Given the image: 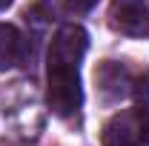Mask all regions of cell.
<instances>
[{"instance_id": "3957f363", "label": "cell", "mask_w": 149, "mask_h": 146, "mask_svg": "<svg viewBox=\"0 0 149 146\" xmlns=\"http://www.w3.org/2000/svg\"><path fill=\"white\" fill-rule=\"evenodd\" d=\"M149 123V109H123L103 129V146H138Z\"/></svg>"}, {"instance_id": "ba28073f", "label": "cell", "mask_w": 149, "mask_h": 146, "mask_svg": "<svg viewBox=\"0 0 149 146\" xmlns=\"http://www.w3.org/2000/svg\"><path fill=\"white\" fill-rule=\"evenodd\" d=\"M9 6H12V0H0V12H6Z\"/></svg>"}, {"instance_id": "6da1fadb", "label": "cell", "mask_w": 149, "mask_h": 146, "mask_svg": "<svg viewBox=\"0 0 149 146\" xmlns=\"http://www.w3.org/2000/svg\"><path fill=\"white\" fill-rule=\"evenodd\" d=\"M46 103L57 117H72L83 106L80 66H46Z\"/></svg>"}, {"instance_id": "52a82bcc", "label": "cell", "mask_w": 149, "mask_h": 146, "mask_svg": "<svg viewBox=\"0 0 149 146\" xmlns=\"http://www.w3.org/2000/svg\"><path fill=\"white\" fill-rule=\"evenodd\" d=\"M97 6V0H69V9L72 12H89Z\"/></svg>"}, {"instance_id": "9c48e42d", "label": "cell", "mask_w": 149, "mask_h": 146, "mask_svg": "<svg viewBox=\"0 0 149 146\" xmlns=\"http://www.w3.org/2000/svg\"><path fill=\"white\" fill-rule=\"evenodd\" d=\"M143 140H146V143H149V123H146V135H143Z\"/></svg>"}, {"instance_id": "277c9868", "label": "cell", "mask_w": 149, "mask_h": 146, "mask_svg": "<svg viewBox=\"0 0 149 146\" xmlns=\"http://www.w3.org/2000/svg\"><path fill=\"white\" fill-rule=\"evenodd\" d=\"M112 26L132 37H149V0H112Z\"/></svg>"}, {"instance_id": "7a4b0ae2", "label": "cell", "mask_w": 149, "mask_h": 146, "mask_svg": "<svg viewBox=\"0 0 149 146\" xmlns=\"http://www.w3.org/2000/svg\"><path fill=\"white\" fill-rule=\"evenodd\" d=\"M86 49H89L86 29L74 26V23H66L52 35L49 52H46V66H80Z\"/></svg>"}, {"instance_id": "5b68a950", "label": "cell", "mask_w": 149, "mask_h": 146, "mask_svg": "<svg viewBox=\"0 0 149 146\" xmlns=\"http://www.w3.org/2000/svg\"><path fill=\"white\" fill-rule=\"evenodd\" d=\"M95 83H97L100 97H103L106 103H118V100H123V97L132 95V77H129V72H126L120 63H115V60L100 63V69L95 72Z\"/></svg>"}, {"instance_id": "8992f818", "label": "cell", "mask_w": 149, "mask_h": 146, "mask_svg": "<svg viewBox=\"0 0 149 146\" xmlns=\"http://www.w3.org/2000/svg\"><path fill=\"white\" fill-rule=\"evenodd\" d=\"M26 55V37L20 35L17 26L0 23V72L17 66Z\"/></svg>"}]
</instances>
